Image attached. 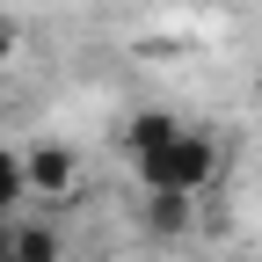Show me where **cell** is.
Listing matches in <instances>:
<instances>
[{
  "label": "cell",
  "instance_id": "cell-5",
  "mask_svg": "<svg viewBox=\"0 0 262 262\" xmlns=\"http://www.w3.org/2000/svg\"><path fill=\"white\" fill-rule=\"evenodd\" d=\"M189 226H196V204H189V196H146V233L153 241H182Z\"/></svg>",
  "mask_w": 262,
  "mask_h": 262
},
{
  "label": "cell",
  "instance_id": "cell-2",
  "mask_svg": "<svg viewBox=\"0 0 262 262\" xmlns=\"http://www.w3.org/2000/svg\"><path fill=\"white\" fill-rule=\"evenodd\" d=\"M22 182H29V196H44V204H73L80 196V153L58 146V139H37L22 153Z\"/></svg>",
  "mask_w": 262,
  "mask_h": 262
},
{
  "label": "cell",
  "instance_id": "cell-3",
  "mask_svg": "<svg viewBox=\"0 0 262 262\" xmlns=\"http://www.w3.org/2000/svg\"><path fill=\"white\" fill-rule=\"evenodd\" d=\"M175 131H182L175 110H131V117H124V153H131V168H139V160H153Z\"/></svg>",
  "mask_w": 262,
  "mask_h": 262
},
{
  "label": "cell",
  "instance_id": "cell-1",
  "mask_svg": "<svg viewBox=\"0 0 262 262\" xmlns=\"http://www.w3.org/2000/svg\"><path fill=\"white\" fill-rule=\"evenodd\" d=\"M219 168H226L219 139H211V131H189V124H182L175 139L160 146L153 160H139L131 175H139V189H146V196H189V204H196V196L219 182Z\"/></svg>",
  "mask_w": 262,
  "mask_h": 262
},
{
  "label": "cell",
  "instance_id": "cell-4",
  "mask_svg": "<svg viewBox=\"0 0 262 262\" xmlns=\"http://www.w3.org/2000/svg\"><path fill=\"white\" fill-rule=\"evenodd\" d=\"M8 262H66V241L51 219H15L8 226Z\"/></svg>",
  "mask_w": 262,
  "mask_h": 262
},
{
  "label": "cell",
  "instance_id": "cell-7",
  "mask_svg": "<svg viewBox=\"0 0 262 262\" xmlns=\"http://www.w3.org/2000/svg\"><path fill=\"white\" fill-rule=\"evenodd\" d=\"M15 51H22V37H15V22H0V88H8V73H15Z\"/></svg>",
  "mask_w": 262,
  "mask_h": 262
},
{
  "label": "cell",
  "instance_id": "cell-6",
  "mask_svg": "<svg viewBox=\"0 0 262 262\" xmlns=\"http://www.w3.org/2000/svg\"><path fill=\"white\" fill-rule=\"evenodd\" d=\"M29 196V182H22V153L15 146H0V226H15V204Z\"/></svg>",
  "mask_w": 262,
  "mask_h": 262
}]
</instances>
